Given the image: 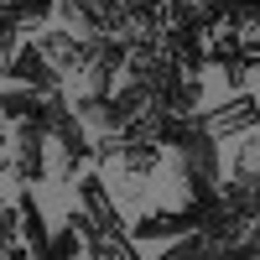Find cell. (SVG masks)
<instances>
[{
  "label": "cell",
  "mask_w": 260,
  "mask_h": 260,
  "mask_svg": "<svg viewBox=\"0 0 260 260\" xmlns=\"http://www.w3.org/2000/svg\"><path fill=\"white\" fill-rule=\"evenodd\" d=\"M203 219H208V203H187V208L151 203V208H141L136 219L125 224V234H130L136 245H167V240H182V234L203 229Z\"/></svg>",
  "instance_id": "cell-1"
},
{
  "label": "cell",
  "mask_w": 260,
  "mask_h": 260,
  "mask_svg": "<svg viewBox=\"0 0 260 260\" xmlns=\"http://www.w3.org/2000/svg\"><path fill=\"white\" fill-rule=\"evenodd\" d=\"M6 156H11V182L21 187H42L52 177V141L42 125H11Z\"/></svg>",
  "instance_id": "cell-2"
},
{
  "label": "cell",
  "mask_w": 260,
  "mask_h": 260,
  "mask_svg": "<svg viewBox=\"0 0 260 260\" xmlns=\"http://www.w3.org/2000/svg\"><path fill=\"white\" fill-rule=\"evenodd\" d=\"M255 120H260V104H255V89H245V94H224L213 110H203V130L219 146H229V141H245V136H255Z\"/></svg>",
  "instance_id": "cell-3"
},
{
  "label": "cell",
  "mask_w": 260,
  "mask_h": 260,
  "mask_svg": "<svg viewBox=\"0 0 260 260\" xmlns=\"http://www.w3.org/2000/svg\"><path fill=\"white\" fill-rule=\"evenodd\" d=\"M0 73H6L16 89H31V94H62V73H52V62L37 52L31 37H21V47L11 52V62H6Z\"/></svg>",
  "instance_id": "cell-4"
},
{
  "label": "cell",
  "mask_w": 260,
  "mask_h": 260,
  "mask_svg": "<svg viewBox=\"0 0 260 260\" xmlns=\"http://www.w3.org/2000/svg\"><path fill=\"white\" fill-rule=\"evenodd\" d=\"M31 42H37V52L52 62V73H62V83L78 73V62H83V37H78V31H68V26H57V21H47L42 31H31Z\"/></svg>",
  "instance_id": "cell-5"
},
{
  "label": "cell",
  "mask_w": 260,
  "mask_h": 260,
  "mask_svg": "<svg viewBox=\"0 0 260 260\" xmlns=\"http://www.w3.org/2000/svg\"><path fill=\"white\" fill-rule=\"evenodd\" d=\"M11 203H16V224H21V245H26L31 255H42V250H47V234H52V229H47V213H42V203H37V192H31V187H21L16 198H11Z\"/></svg>",
  "instance_id": "cell-6"
},
{
  "label": "cell",
  "mask_w": 260,
  "mask_h": 260,
  "mask_svg": "<svg viewBox=\"0 0 260 260\" xmlns=\"http://www.w3.org/2000/svg\"><path fill=\"white\" fill-rule=\"evenodd\" d=\"M0 21L21 37H31L52 21V0H0Z\"/></svg>",
  "instance_id": "cell-7"
},
{
  "label": "cell",
  "mask_w": 260,
  "mask_h": 260,
  "mask_svg": "<svg viewBox=\"0 0 260 260\" xmlns=\"http://www.w3.org/2000/svg\"><path fill=\"white\" fill-rule=\"evenodd\" d=\"M0 125H42V94H31V89H0Z\"/></svg>",
  "instance_id": "cell-8"
},
{
  "label": "cell",
  "mask_w": 260,
  "mask_h": 260,
  "mask_svg": "<svg viewBox=\"0 0 260 260\" xmlns=\"http://www.w3.org/2000/svg\"><path fill=\"white\" fill-rule=\"evenodd\" d=\"M156 260H213V245L192 229V234H182V240H167L156 250Z\"/></svg>",
  "instance_id": "cell-9"
},
{
  "label": "cell",
  "mask_w": 260,
  "mask_h": 260,
  "mask_svg": "<svg viewBox=\"0 0 260 260\" xmlns=\"http://www.w3.org/2000/svg\"><path fill=\"white\" fill-rule=\"evenodd\" d=\"M42 255H52V260H78V255H83V245H78V229H73V224L52 229V234H47V250H42Z\"/></svg>",
  "instance_id": "cell-10"
},
{
  "label": "cell",
  "mask_w": 260,
  "mask_h": 260,
  "mask_svg": "<svg viewBox=\"0 0 260 260\" xmlns=\"http://www.w3.org/2000/svg\"><path fill=\"white\" fill-rule=\"evenodd\" d=\"M16 47H21V31H11L6 21H0V68L11 62V52H16Z\"/></svg>",
  "instance_id": "cell-11"
},
{
  "label": "cell",
  "mask_w": 260,
  "mask_h": 260,
  "mask_svg": "<svg viewBox=\"0 0 260 260\" xmlns=\"http://www.w3.org/2000/svg\"><path fill=\"white\" fill-rule=\"evenodd\" d=\"M0 182H11V156L0 151Z\"/></svg>",
  "instance_id": "cell-12"
},
{
  "label": "cell",
  "mask_w": 260,
  "mask_h": 260,
  "mask_svg": "<svg viewBox=\"0 0 260 260\" xmlns=\"http://www.w3.org/2000/svg\"><path fill=\"white\" fill-rule=\"evenodd\" d=\"M6 203H11V198H6V192H0V208H6Z\"/></svg>",
  "instance_id": "cell-13"
}]
</instances>
